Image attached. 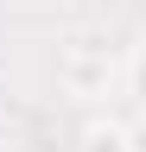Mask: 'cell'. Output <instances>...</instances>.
<instances>
[{
    "label": "cell",
    "mask_w": 146,
    "mask_h": 152,
    "mask_svg": "<svg viewBox=\"0 0 146 152\" xmlns=\"http://www.w3.org/2000/svg\"><path fill=\"white\" fill-rule=\"evenodd\" d=\"M57 83L76 102H102L114 83H127V57H114L102 38H70L64 57H57Z\"/></svg>",
    "instance_id": "cell-1"
},
{
    "label": "cell",
    "mask_w": 146,
    "mask_h": 152,
    "mask_svg": "<svg viewBox=\"0 0 146 152\" xmlns=\"http://www.w3.org/2000/svg\"><path fill=\"white\" fill-rule=\"evenodd\" d=\"M76 152H134V121H121V114H95V121L83 127Z\"/></svg>",
    "instance_id": "cell-2"
},
{
    "label": "cell",
    "mask_w": 146,
    "mask_h": 152,
    "mask_svg": "<svg viewBox=\"0 0 146 152\" xmlns=\"http://www.w3.org/2000/svg\"><path fill=\"white\" fill-rule=\"evenodd\" d=\"M127 95H140V102H146V45L127 51Z\"/></svg>",
    "instance_id": "cell-3"
},
{
    "label": "cell",
    "mask_w": 146,
    "mask_h": 152,
    "mask_svg": "<svg viewBox=\"0 0 146 152\" xmlns=\"http://www.w3.org/2000/svg\"><path fill=\"white\" fill-rule=\"evenodd\" d=\"M134 152H146V121H134Z\"/></svg>",
    "instance_id": "cell-4"
}]
</instances>
